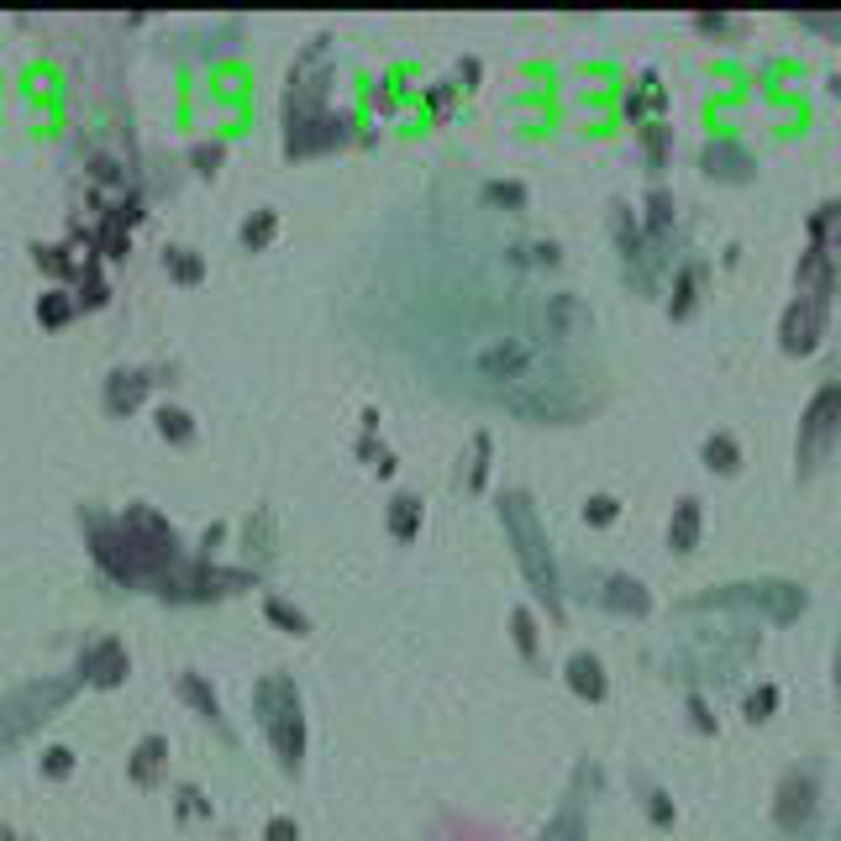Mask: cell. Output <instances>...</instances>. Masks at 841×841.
<instances>
[{"instance_id":"1","label":"cell","mask_w":841,"mask_h":841,"mask_svg":"<svg viewBox=\"0 0 841 841\" xmlns=\"http://www.w3.org/2000/svg\"><path fill=\"white\" fill-rule=\"evenodd\" d=\"M500 516H505V531L516 537V558L526 568V579L537 584V594H542L547 605H558V568H552V552H547L537 510L526 505V495H505L500 500Z\"/></svg>"},{"instance_id":"2","label":"cell","mask_w":841,"mask_h":841,"mask_svg":"<svg viewBox=\"0 0 841 841\" xmlns=\"http://www.w3.org/2000/svg\"><path fill=\"white\" fill-rule=\"evenodd\" d=\"M258 710H263V731L279 752L284 768H300V752H305V721H300V700H295V684L290 679H263L258 684Z\"/></svg>"},{"instance_id":"3","label":"cell","mask_w":841,"mask_h":841,"mask_svg":"<svg viewBox=\"0 0 841 841\" xmlns=\"http://www.w3.org/2000/svg\"><path fill=\"white\" fill-rule=\"evenodd\" d=\"M121 537H127V552L137 563V579L174 563V531L163 516H153V510H142V505L127 510V516H121Z\"/></svg>"},{"instance_id":"4","label":"cell","mask_w":841,"mask_h":841,"mask_svg":"<svg viewBox=\"0 0 841 841\" xmlns=\"http://www.w3.org/2000/svg\"><path fill=\"white\" fill-rule=\"evenodd\" d=\"M836 432H841V389L831 384V389H820V395H815L810 416H805V442H799V458H805V468L826 453Z\"/></svg>"},{"instance_id":"5","label":"cell","mask_w":841,"mask_h":841,"mask_svg":"<svg viewBox=\"0 0 841 841\" xmlns=\"http://www.w3.org/2000/svg\"><path fill=\"white\" fill-rule=\"evenodd\" d=\"M526 363H531V347H526V342H516V337H500V342H489V347H484L474 368H479L484 379L510 384V379H521V374H526Z\"/></svg>"},{"instance_id":"6","label":"cell","mask_w":841,"mask_h":841,"mask_svg":"<svg viewBox=\"0 0 841 841\" xmlns=\"http://www.w3.org/2000/svg\"><path fill=\"white\" fill-rule=\"evenodd\" d=\"M90 547H95V563L111 573V579H137V563H132V552H127V537H121V526H95L90 531Z\"/></svg>"},{"instance_id":"7","label":"cell","mask_w":841,"mask_h":841,"mask_svg":"<svg viewBox=\"0 0 841 841\" xmlns=\"http://www.w3.org/2000/svg\"><path fill=\"white\" fill-rule=\"evenodd\" d=\"M815 332H820V295H805V300H794L789 316H784V347L789 353H810Z\"/></svg>"},{"instance_id":"8","label":"cell","mask_w":841,"mask_h":841,"mask_svg":"<svg viewBox=\"0 0 841 841\" xmlns=\"http://www.w3.org/2000/svg\"><path fill=\"white\" fill-rule=\"evenodd\" d=\"M85 679L90 684H121L127 679V647L121 642H95L85 652Z\"/></svg>"},{"instance_id":"9","label":"cell","mask_w":841,"mask_h":841,"mask_svg":"<svg viewBox=\"0 0 841 841\" xmlns=\"http://www.w3.org/2000/svg\"><path fill=\"white\" fill-rule=\"evenodd\" d=\"M568 689L584 694V700H605V668H600V658H589V652L568 658Z\"/></svg>"},{"instance_id":"10","label":"cell","mask_w":841,"mask_h":841,"mask_svg":"<svg viewBox=\"0 0 841 841\" xmlns=\"http://www.w3.org/2000/svg\"><path fill=\"white\" fill-rule=\"evenodd\" d=\"M148 395V379L142 374H116L111 384H106V405L116 410V416H127V410H137V400Z\"/></svg>"},{"instance_id":"11","label":"cell","mask_w":841,"mask_h":841,"mask_svg":"<svg viewBox=\"0 0 841 841\" xmlns=\"http://www.w3.org/2000/svg\"><path fill=\"white\" fill-rule=\"evenodd\" d=\"M810 815V778L794 773L784 784V799H778V820H789V826H799V820Z\"/></svg>"},{"instance_id":"12","label":"cell","mask_w":841,"mask_h":841,"mask_svg":"<svg viewBox=\"0 0 841 841\" xmlns=\"http://www.w3.org/2000/svg\"><path fill=\"white\" fill-rule=\"evenodd\" d=\"M700 505L694 500H679V516H673V531H668V542H673V552H689L694 542H700Z\"/></svg>"},{"instance_id":"13","label":"cell","mask_w":841,"mask_h":841,"mask_svg":"<svg viewBox=\"0 0 841 841\" xmlns=\"http://www.w3.org/2000/svg\"><path fill=\"white\" fill-rule=\"evenodd\" d=\"M421 531V500H410V495H400L395 505H389V537H400V542H410Z\"/></svg>"},{"instance_id":"14","label":"cell","mask_w":841,"mask_h":841,"mask_svg":"<svg viewBox=\"0 0 841 841\" xmlns=\"http://www.w3.org/2000/svg\"><path fill=\"white\" fill-rule=\"evenodd\" d=\"M705 463L715 468V474H736V468H742V447H736L731 437H710L705 442Z\"/></svg>"},{"instance_id":"15","label":"cell","mask_w":841,"mask_h":841,"mask_svg":"<svg viewBox=\"0 0 841 841\" xmlns=\"http://www.w3.org/2000/svg\"><path fill=\"white\" fill-rule=\"evenodd\" d=\"M605 605H610V610H615V605H621V610H647V594L631 584V579H610V584H605Z\"/></svg>"},{"instance_id":"16","label":"cell","mask_w":841,"mask_h":841,"mask_svg":"<svg viewBox=\"0 0 841 841\" xmlns=\"http://www.w3.org/2000/svg\"><path fill=\"white\" fill-rule=\"evenodd\" d=\"M158 763H163V736H148V742L137 747V763H132V778L137 784H148V778L158 773Z\"/></svg>"},{"instance_id":"17","label":"cell","mask_w":841,"mask_h":841,"mask_svg":"<svg viewBox=\"0 0 841 841\" xmlns=\"http://www.w3.org/2000/svg\"><path fill=\"white\" fill-rule=\"evenodd\" d=\"M158 432L169 437V442H190V437H195V421L184 416V410L169 405V410H158Z\"/></svg>"},{"instance_id":"18","label":"cell","mask_w":841,"mask_h":841,"mask_svg":"<svg viewBox=\"0 0 841 841\" xmlns=\"http://www.w3.org/2000/svg\"><path fill=\"white\" fill-rule=\"evenodd\" d=\"M69 316H74V300H69L64 290L43 295V305H37V321H43V326H64Z\"/></svg>"},{"instance_id":"19","label":"cell","mask_w":841,"mask_h":841,"mask_svg":"<svg viewBox=\"0 0 841 841\" xmlns=\"http://www.w3.org/2000/svg\"><path fill=\"white\" fill-rule=\"evenodd\" d=\"M274 227H279V216L274 211H258L248 227H242V242H248V248H263V242L274 237Z\"/></svg>"},{"instance_id":"20","label":"cell","mask_w":841,"mask_h":841,"mask_svg":"<svg viewBox=\"0 0 841 841\" xmlns=\"http://www.w3.org/2000/svg\"><path fill=\"white\" fill-rule=\"evenodd\" d=\"M184 700H195L205 715H211V721H221V705H216V694L205 689V684L195 679V673H184Z\"/></svg>"},{"instance_id":"21","label":"cell","mask_w":841,"mask_h":841,"mask_svg":"<svg viewBox=\"0 0 841 841\" xmlns=\"http://www.w3.org/2000/svg\"><path fill=\"white\" fill-rule=\"evenodd\" d=\"M584 311H579V300L573 295H552V305H547V321H552V332H563L568 321H579Z\"/></svg>"},{"instance_id":"22","label":"cell","mask_w":841,"mask_h":841,"mask_svg":"<svg viewBox=\"0 0 841 841\" xmlns=\"http://www.w3.org/2000/svg\"><path fill=\"white\" fill-rule=\"evenodd\" d=\"M510 631H516V647L537 658V621H531V610H516V615H510Z\"/></svg>"},{"instance_id":"23","label":"cell","mask_w":841,"mask_h":841,"mask_svg":"<svg viewBox=\"0 0 841 841\" xmlns=\"http://www.w3.org/2000/svg\"><path fill=\"white\" fill-rule=\"evenodd\" d=\"M169 274H174L179 284H195V279H200L205 269H200V258H190L184 248H174V253H169Z\"/></svg>"},{"instance_id":"24","label":"cell","mask_w":841,"mask_h":841,"mask_svg":"<svg viewBox=\"0 0 841 841\" xmlns=\"http://www.w3.org/2000/svg\"><path fill=\"white\" fill-rule=\"evenodd\" d=\"M615 516H621V505H615L610 495H594V500L584 505V521H589V526H610Z\"/></svg>"},{"instance_id":"25","label":"cell","mask_w":841,"mask_h":841,"mask_svg":"<svg viewBox=\"0 0 841 841\" xmlns=\"http://www.w3.org/2000/svg\"><path fill=\"white\" fill-rule=\"evenodd\" d=\"M263 610H269V621H279V626H290V631H295V637H300V631H305V615H300V610H290V605H284V600H269V605H263Z\"/></svg>"},{"instance_id":"26","label":"cell","mask_w":841,"mask_h":841,"mask_svg":"<svg viewBox=\"0 0 841 841\" xmlns=\"http://www.w3.org/2000/svg\"><path fill=\"white\" fill-rule=\"evenodd\" d=\"M484 458H489V437L474 442V474H468V489H474V495L484 489Z\"/></svg>"},{"instance_id":"27","label":"cell","mask_w":841,"mask_h":841,"mask_svg":"<svg viewBox=\"0 0 841 841\" xmlns=\"http://www.w3.org/2000/svg\"><path fill=\"white\" fill-rule=\"evenodd\" d=\"M43 768H48L53 778H64V773L74 768V752H69V747H53V752L43 757Z\"/></svg>"},{"instance_id":"28","label":"cell","mask_w":841,"mask_h":841,"mask_svg":"<svg viewBox=\"0 0 841 841\" xmlns=\"http://www.w3.org/2000/svg\"><path fill=\"white\" fill-rule=\"evenodd\" d=\"M484 195H489V200H500V205H521V200H526L521 184H489Z\"/></svg>"},{"instance_id":"29","label":"cell","mask_w":841,"mask_h":841,"mask_svg":"<svg viewBox=\"0 0 841 841\" xmlns=\"http://www.w3.org/2000/svg\"><path fill=\"white\" fill-rule=\"evenodd\" d=\"M295 836H300V831H295V820H284V815H279V820H269V831H263V841H295Z\"/></svg>"},{"instance_id":"30","label":"cell","mask_w":841,"mask_h":841,"mask_svg":"<svg viewBox=\"0 0 841 841\" xmlns=\"http://www.w3.org/2000/svg\"><path fill=\"white\" fill-rule=\"evenodd\" d=\"M773 700H778L773 689H757V694H752V721H763V710H773Z\"/></svg>"},{"instance_id":"31","label":"cell","mask_w":841,"mask_h":841,"mask_svg":"<svg viewBox=\"0 0 841 841\" xmlns=\"http://www.w3.org/2000/svg\"><path fill=\"white\" fill-rule=\"evenodd\" d=\"M100 300H106V284L90 279V284H85V305H100Z\"/></svg>"},{"instance_id":"32","label":"cell","mask_w":841,"mask_h":841,"mask_svg":"<svg viewBox=\"0 0 841 841\" xmlns=\"http://www.w3.org/2000/svg\"><path fill=\"white\" fill-rule=\"evenodd\" d=\"M652 221H668V195H652Z\"/></svg>"}]
</instances>
